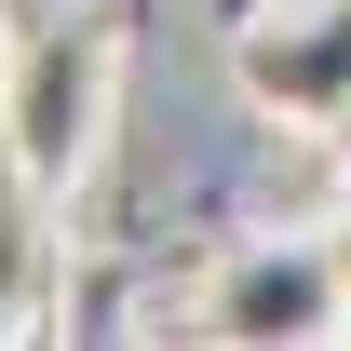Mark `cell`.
I'll use <instances>...</instances> for the list:
<instances>
[{
	"label": "cell",
	"mask_w": 351,
	"mask_h": 351,
	"mask_svg": "<svg viewBox=\"0 0 351 351\" xmlns=\"http://www.w3.org/2000/svg\"><path fill=\"white\" fill-rule=\"evenodd\" d=\"M108 95H122V27L108 14H41V27H14V68H0V149L14 176L68 203L108 149Z\"/></svg>",
	"instance_id": "1"
},
{
	"label": "cell",
	"mask_w": 351,
	"mask_h": 351,
	"mask_svg": "<svg viewBox=\"0 0 351 351\" xmlns=\"http://www.w3.org/2000/svg\"><path fill=\"white\" fill-rule=\"evenodd\" d=\"M27 203H41V189L14 176V203H0V338L27 324V270H41V217H27Z\"/></svg>",
	"instance_id": "4"
},
{
	"label": "cell",
	"mask_w": 351,
	"mask_h": 351,
	"mask_svg": "<svg viewBox=\"0 0 351 351\" xmlns=\"http://www.w3.org/2000/svg\"><path fill=\"white\" fill-rule=\"evenodd\" d=\"M324 149H338V176H351V108H338V122H324Z\"/></svg>",
	"instance_id": "6"
},
{
	"label": "cell",
	"mask_w": 351,
	"mask_h": 351,
	"mask_svg": "<svg viewBox=\"0 0 351 351\" xmlns=\"http://www.w3.org/2000/svg\"><path fill=\"white\" fill-rule=\"evenodd\" d=\"M230 82H243V108L324 135L351 108V0H284V14H257V27L230 41Z\"/></svg>",
	"instance_id": "3"
},
{
	"label": "cell",
	"mask_w": 351,
	"mask_h": 351,
	"mask_svg": "<svg viewBox=\"0 0 351 351\" xmlns=\"http://www.w3.org/2000/svg\"><path fill=\"white\" fill-rule=\"evenodd\" d=\"M324 243H338V270H351V176H338V217H324Z\"/></svg>",
	"instance_id": "5"
},
{
	"label": "cell",
	"mask_w": 351,
	"mask_h": 351,
	"mask_svg": "<svg viewBox=\"0 0 351 351\" xmlns=\"http://www.w3.org/2000/svg\"><path fill=\"white\" fill-rule=\"evenodd\" d=\"M189 338H230V351H311V338H351V270L324 230H243L203 298H189Z\"/></svg>",
	"instance_id": "2"
}]
</instances>
